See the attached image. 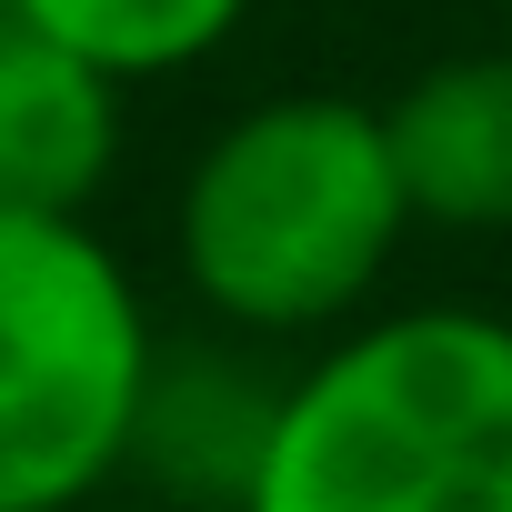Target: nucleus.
<instances>
[{
  "label": "nucleus",
  "instance_id": "f257e3e1",
  "mask_svg": "<svg viewBox=\"0 0 512 512\" xmlns=\"http://www.w3.org/2000/svg\"><path fill=\"white\" fill-rule=\"evenodd\" d=\"M412 231L382 101L352 91H272L231 111L171 201L181 282L221 332L302 342L352 332Z\"/></svg>",
  "mask_w": 512,
  "mask_h": 512
},
{
  "label": "nucleus",
  "instance_id": "f03ea898",
  "mask_svg": "<svg viewBox=\"0 0 512 512\" xmlns=\"http://www.w3.org/2000/svg\"><path fill=\"white\" fill-rule=\"evenodd\" d=\"M241 512H512V322L422 302L332 332L282 382Z\"/></svg>",
  "mask_w": 512,
  "mask_h": 512
},
{
  "label": "nucleus",
  "instance_id": "7ed1b4c3",
  "mask_svg": "<svg viewBox=\"0 0 512 512\" xmlns=\"http://www.w3.org/2000/svg\"><path fill=\"white\" fill-rule=\"evenodd\" d=\"M151 372L161 332L101 221L0 211V512H81L121 482Z\"/></svg>",
  "mask_w": 512,
  "mask_h": 512
},
{
  "label": "nucleus",
  "instance_id": "20e7f679",
  "mask_svg": "<svg viewBox=\"0 0 512 512\" xmlns=\"http://www.w3.org/2000/svg\"><path fill=\"white\" fill-rule=\"evenodd\" d=\"M412 231H512V51H452L382 101Z\"/></svg>",
  "mask_w": 512,
  "mask_h": 512
},
{
  "label": "nucleus",
  "instance_id": "39448f33",
  "mask_svg": "<svg viewBox=\"0 0 512 512\" xmlns=\"http://www.w3.org/2000/svg\"><path fill=\"white\" fill-rule=\"evenodd\" d=\"M121 81L0 11V211H71L91 221L121 171Z\"/></svg>",
  "mask_w": 512,
  "mask_h": 512
},
{
  "label": "nucleus",
  "instance_id": "423d86ee",
  "mask_svg": "<svg viewBox=\"0 0 512 512\" xmlns=\"http://www.w3.org/2000/svg\"><path fill=\"white\" fill-rule=\"evenodd\" d=\"M0 11H21L31 31H51L61 51H81L91 71L141 91V81H171V71L211 61L251 21V0H0Z\"/></svg>",
  "mask_w": 512,
  "mask_h": 512
}]
</instances>
